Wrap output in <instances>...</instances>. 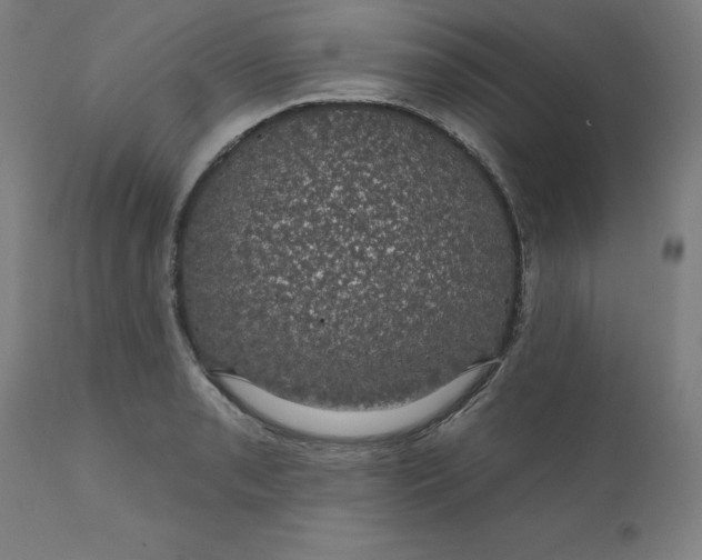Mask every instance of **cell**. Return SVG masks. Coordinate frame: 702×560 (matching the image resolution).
Returning a JSON list of instances; mask_svg holds the SVG:
<instances>
[{"label": "cell", "mask_w": 702, "mask_h": 560, "mask_svg": "<svg viewBox=\"0 0 702 560\" xmlns=\"http://www.w3.org/2000/svg\"><path fill=\"white\" fill-rule=\"evenodd\" d=\"M171 282L211 373L374 412L428 399L503 348L522 248L493 173L410 108L327 99L228 143L179 212Z\"/></svg>", "instance_id": "6da1fadb"}]
</instances>
